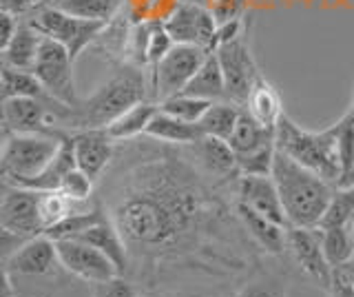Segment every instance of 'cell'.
Listing matches in <instances>:
<instances>
[{
    "label": "cell",
    "mask_w": 354,
    "mask_h": 297,
    "mask_svg": "<svg viewBox=\"0 0 354 297\" xmlns=\"http://www.w3.org/2000/svg\"><path fill=\"white\" fill-rule=\"evenodd\" d=\"M118 142L97 197L129 249V280L175 286L182 280H235L263 269L266 253L237 215V182L202 169L188 147ZM166 286V289H169Z\"/></svg>",
    "instance_id": "6da1fadb"
},
{
    "label": "cell",
    "mask_w": 354,
    "mask_h": 297,
    "mask_svg": "<svg viewBox=\"0 0 354 297\" xmlns=\"http://www.w3.org/2000/svg\"><path fill=\"white\" fill-rule=\"evenodd\" d=\"M153 100L151 98V71L131 62L111 64V73L95 89L82 96L71 107L66 131L80 129H106L131 107Z\"/></svg>",
    "instance_id": "7a4b0ae2"
},
{
    "label": "cell",
    "mask_w": 354,
    "mask_h": 297,
    "mask_svg": "<svg viewBox=\"0 0 354 297\" xmlns=\"http://www.w3.org/2000/svg\"><path fill=\"white\" fill-rule=\"evenodd\" d=\"M272 180L281 195L288 226L317 228L337 184L324 180L319 173L306 169L279 149L274 156Z\"/></svg>",
    "instance_id": "3957f363"
},
{
    "label": "cell",
    "mask_w": 354,
    "mask_h": 297,
    "mask_svg": "<svg viewBox=\"0 0 354 297\" xmlns=\"http://www.w3.org/2000/svg\"><path fill=\"white\" fill-rule=\"evenodd\" d=\"M337 140H339V120L321 131H310L299 127L292 118H288L283 114L274 131L277 149L283 151L292 160H297L299 164H304L306 169L319 173L324 180L339 186L343 171H341Z\"/></svg>",
    "instance_id": "277c9868"
},
{
    "label": "cell",
    "mask_w": 354,
    "mask_h": 297,
    "mask_svg": "<svg viewBox=\"0 0 354 297\" xmlns=\"http://www.w3.org/2000/svg\"><path fill=\"white\" fill-rule=\"evenodd\" d=\"M69 273L64 271L55 240L49 235H36L27 240L18 251L3 260V280L11 284L40 282L49 297L66 282Z\"/></svg>",
    "instance_id": "5b68a950"
},
{
    "label": "cell",
    "mask_w": 354,
    "mask_h": 297,
    "mask_svg": "<svg viewBox=\"0 0 354 297\" xmlns=\"http://www.w3.org/2000/svg\"><path fill=\"white\" fill-rule=\"evenodd\" d=\"M62 134L64 131L3 136V153H0L3 182L20 186L40 175L58 153Z\"/></svg>",
    "instance_id": "8992f818"
},
{
    "label": "cell",
    "mask_w": 354,
    "mask_h": 297,
    "mask_svg": "<svg viewBox=\"0 0 354 297\" xmlns=\"http://www.w3.org/2000/svg\"><path fill=\"white\" fill-rule=\"evenodd\" d=\"M27 23L38 31L42 38L58 40L66 47L71 58L77 60L104 31V23H93V20H82L71 14L62 12L60 7H33L27 18Z\"/></svg>",
    "instance_id": "52a82bcc"
},
{
    "label": "cell",
    "mask_w": 354,
    "mask_h": 297,
    "mask_svg": "<svg viewBox=\"0 0 354 297\" xmlns=\"http://www.w3.org/2000/svg\"><path fill=\"white\" fill-rule=\"evenodd\" d=\"M210 51L195 45H175L151 71V98L153 102H164L182 93L202 67Z\"/></svg>",
    "instance_id": "ba28073f"
},
{
    "label": "cell",
    "mask_w": 354,
    "mask_h": 297,
    "mask_svg": "<svg viewBox=\"0 0 354 297\" xmlns=\"http://www.w3.org/2000/svg\"><path fill=\"white\" fill-rule=\"evenodd\" d=\"M215 53L221 64V71H224L228 100L239 107H246L254 82L263 75L259 71L257 60L252 56L248 34L243 31L241 36L224 42V45H219L215 49Z\"/></svg>",
    "instance_id": "9c48e42d"
},
{
    "label": "cell",
    "mask_w": 354,
    "mask_h": 297,
    "mask_svg": "<svg viewBox=\"0 0 354 297\" xmlns=\"http://www.w3.org/2000/svg\"><path fill=\"white\" fill-rule=\"evenodd\" d=\"M73 64L75 60L71 58V53L66 51L64 45H60L58 40L42 38L38 60L33 64V73H36V78L44 87V91L58 102L69 107H75L82 98L75 87Z\"/></svg>",
    "instance_id": "30bf717a"
},
{
    "label": "cell",
    "mask_w": 354,
    "mask_h": 297,
    "mask_svg": "<svg viewBox=\"0 0 354 297\" xmlns=\"http://www.w3.org/2000/svg\"><path fill=\"white\" fill-rule=\"evenodd\" d=\"M286 255L290 258L292 267L304 275V278L319 286L321 291H330L332 280H335V269L321 246L319 228H301V226H288L286 235Z\"/></svg>",
    "instance_id": "8fae6325"
},
{
    "label": "cell",
    "mask_w": 354,
    "mask_h": 297,
    "mask_svg": "<svg viewBox=\"0 0 354 297\" xmlns=\"http://www.w3.org/2000/svg\"><path fill=\"white\" fill-rule=\"evenodd\" d=\"M0 233L31 240L44 233L40 219V191L3 182L0 195Z\"/></svg>",
    "instance_id": "7c38bea8"
},
{
    "label": "cell",
    "mask_w": 354,
    "mask_h": 297,
    "mask_svg": "<svg viewBox=\"0 0 354 297\" xmlns=\"http://www.w3.org/2000/svg\"><path fill=\"white\" fill-rule=\"evenodd\" d=\"M164 29L169 31L175 45H195L206 51H215L217 20L210 9L193 3H180L175 12L164 20Z\"/></svg>",
    "instance_id": "4fadbf2b"
},
{
    "label": "cell",
    "mask_w": 354,
    "mask_h": 297,
    "mask_svg": "<svg viewBox=\"0 0 354 297\" xmlns=\"http://www.w3.org/2000/svg\"><path fill=\"white\" fill-rule=\"evenodd\" d=\"M55 249H58L64 271L75 280H82L86 284H100L120 275L118 267L102 251H97L82 240H55Z\"/></svg>",
    "instance_id": "5bb4252c"
},
{
    "label": "cell",
    "mask_w": 354,
    "mask_h": 297,
    "mask_svg": "<svg viewBox=\"0 0 354 297\" xmlns=\"http://www.w3.org/2000/svg\"><path fill=\"white\" fill-rule=\"evenodd\" d=\"M75 162L95 184L104 178V173L113 164L118 142L109 136L106 129H80L71 131Z\"/></svg>",
    "instance_id": "9a60e30c"
},
{
    "label": "cell",
    "mask_w": 354,
    "mask_h": 297,
    "mask_svg": "<svg viewBox=\"0 0 354 297\" xmlns=\"http://www.w3.org/2000/svg\"><path fill=\"white\" fill-rule=\"evenodd\" d=\"M237 202L246 204L259 215L288 226V217L281 204V195L272 175H241L237 180Z\"/></svg>",
    "instance_id": "2e32d148"
},
{
    "label": "cell",
    "mask_w": 354,
    "mask_h": 297,
    "mask_svg": "<svg viewBox=\"0 0 354 297\" xmlns=\"http://www.w3.org/2000/svg\"><path fill=\"white\" fill-rule=\"evenodd\" d=\"M197 162L202 164V169L210 173L213 178L221 182H237L241 178L237 156L232 147L228 145V140L204 136L202 140H197L195 145H191Z\"/></svg>",
    "instance_id": "e0dca14e"
},
{
    "label": "cell",
    "mask_w": 354,
    "mask_h": 297,
    "mask_svg": "<svg viewBox=\"0 0 354 297\" xmlns=\"http://www.w3.org/2000/svg\"><path fill=\"white\" fill-rule=\"evenodd\" d=\"M75 240H82V242H86V244L95 246L97 251H102L104 255L118 267L122 278H129L131 260H129L127 242H124V237H122L115 222L109 217V213L100 219V222H95L93 226H88L84 233H80Z\"/></svg>",
    "instance_id": "ac0fdd59"
},
{
    "label": "cell",
    "mask_w": 354,
    "mask_h": 297,
    "mask_svg": "<svg viewBox=\"0 0 354 297\" xmlns=\"http://www.w3.org/2000/svg\"><path fill=\"white\" fill-rule=\"evenodd\" d=\"M237 215L241 219V224L246 226L248 235L254 240L266 255L268 258H281L286 255V235H288V226H281L272 222V219L259 215L257 211H252L246 204L237 202Z\"/></svg>",
    "instance_id": "d6986e66"
},
{
    "label": "cell",
    "mask_w": 354,
    "mask_h": 297,
    "mask_svg": "<svg viewBox=\"0 0 354 297\" xmlns=\"http://www.w3.org/2000/svg\"><path fill=\"white\" fill-rule=\"evenodd\" d=\"M40 45H42V36L27 20H22L14 40L3 49V67L33 71V64H36L40 53Z\"/></svg>",
    "instance_id": "ffe728a7"
},
{
    "label": "cell",
    "mask_w": 354,
    "mask_h": 297,
    "mask_svg": "<svg viewBox=\"0 0 354 297\" xmlns=\"http://www.w3.org/2000/svg\"><path fill=\"white\" fill-rule=\"evenodd\" d=\"M246 111L261 123L263 127L268 129H277L279 120L283 118V100L279 91L274 89V84L270 80H266V75L254 82L252 91L248 96V102H246Z\"/></svg>",
    "instance_id": "44dd1931"
},
{
    "label": "cell",
    "mask_w": 354,
    "mask_h": 297,
    "mask_svg": "<svg viewBox=\"0 0 354 297\" xmlns=\"http://www.w3.org/2000/svg\"><path fill=\"white\" fill-rule=\"evenodd\" d=\"M153 140H160L166 142V145H177V147H188V145H195L197 140H202L204 134L199 125L193 123H186V120H180L166 111L155 114V118L151 120V125L147 129V134Z\"/></svg>",
    "instance_id": "7402d4cb"
},
{
    "label": "cell",
    "mask_w": 354,
    "mask_h": 297,
    "mask_svg": "<svg viewBox=\"0 0 354 297\" xmlns=\"http://www.w3.org/2000/svg\"><path fill=\"white\" fill-rule=\"evenodd\" d=\"M182 93L202 98L208 102H219V100H228L226 96V80H224V71H221V64L217 60V53H208L202 67L197 69L193 75V80L186 84V89Z\"/></svg>",
    "instance_id": "603a6c76"
},
{
    "label": "cell",
    "mask_w": 354,
    "mask_h": 297,
    "mask_svg": "<svg viewBox=\"0 0 354 297\" xmlns=\"http://www.w3.org/2000/svg\"><path fill=\"white\" fill-rule=\"evenodd\" d=\"M158 111H160V105L153 102V100H147V102H140L136 107H131L129 111H124L106 127L109 136L113 138L115 142L136 140V138L147 134L151 120L155 118V114H158Z\"/></svg>",
    "instance_id": "cb8c5ba5"
},
{
    "label": "cell",
    "mask_w": 354,
    "mask_h": 297,
    "mask_svg": "<svg viewBox=\"0 0 354 297\" xmlns=\"http://www.w3.org/2000/svg\"><path fill=\"white\" fill-rule=\"evenodd\" d=\"M274 131L277 129H268L261 123H257V120L241 107V114L228 138V145L235 151V156H246V153L268 145V142H274Z\"/></svg>",
    "instance_id": "d4e9b609"
},
{
    "label": "cell",
    "mask_w": 354,
    "mask_h": 297,
    "mask_svg": "<svg viewBox=\"0 0 354 297\" xmlns=\"http://www.w3.org/2000/svg\"><path fill=\"white\" fill-rule=\"evenodd\" d=\"M55 7L75 18L106 25L127 7V0H60Z\"/></svg>",
    "instance_id": "484cf974"
},
{
    "label": "cell",
    "mask_w": 354,
    "mask_h": 297,
    "mask_svg": "<svg viewBox=\"0 0 354 297\" xmlns=\"http://www.w3.org/2000/svg\"><path fill=\"white\" fill-rule=\"evenodd\" d=\"M239 114H241V107L230 102V100L213 102L208 107V111L204 114V118L199 120V129H202L204 136L228 140L232 129H235V125H237Z\"/></svg>",
    "instance_id": "4316f807"
},
{
    "label": "cell",
    "mask_w": 354,
    "mask_h": 297,
    "mask_svg": "<svg viewBox=\"0 0 354 297\" xmlns=\"http://www.w3.org/2000/svg\"><path fill=\"white\" fill-rule=\"evenodd\" d=\"M321 246L330 262L332 269H341L354 258V237L350 226H337V228H319Z\"/></svg>",
    "instance_id": "83f0119b"
},
{
    "label": "cell",
    "mask_w": 354,
    "mask_h": 297,
    "mask_svg": "<svg viewBox=\"0 0 354 297\" xmlns=\"http://www.w3.org/2000/svg\"><path fill=\"white\" fill-rule=\"evenodd\" d=\"M232 297H288L286 278L263 267L243 280Z\"/></svg>",
    "instance_id": "f1b7e54d"
},
{
    "label": "cell",
    "mask_w": 354,
    "mask_h": 297,
    "mask_svg": "<svg viewBox=\"0 0 354 297\" xmlns=\"http://www.w3.org/2000/svg\"><path fill=\"white\" fill-rule=\"evenodd\" d=\"M0 78H3V100L5 98H49L33 71L3 67Z\"/></svg>",
    "instance_id": "f546056e"
},
{
    "label": "cell",
    "mask_w": 354,
    "mask_h": 297,
    "mask_svg": "<svg viewBox=\"0 0 354 297\" xmlns=\"http://www.w3.org/2000/svg\"><path fill=\"white\" fill-rule=\"evenodd\" d=\"M354 217V186H337L317 228L350 226Z\"/></svg>",
    "instance_id": "4dcf8cb0"
},
{
    "label": "cell",
    "mask_w": 354,
    "mask_h": 297,
    "mask_svg": "<svg viewBox=\"0 0 354 297\" xmlns=\"http://www.w3.org/2000/svg\"><path fill=\"white\" fill-rule=\"evenodd\" d=\"M86 204L69 200V197H66L62 191H44V193H40V219H42L44 231H49L51 226L60 224L64 217H69L71 213L77 211V208H82Z\"/></svg>",
    "instance_id": "1f68e13d"
},
{
    "label": "cell",
    "mask_w": 354,
    "mask_h": 297,
    "mask_svg": "<svg viewBox=\"0 0 354 297\" xmlns=\"http://www.w3.org/2000/svg\"><path fill=\"white\" fill-rule=\"evenodd\" d=\"M213 102L202 100V98H195V96H188V93H177L169 100L160 102V109L166 114H171L180 120H186V123H193L199 125V120L204 118V114L208 111V107Z\"/></svg>",
    "instance_id": "d6a6232c"
},
{
    "label": "cell",
    "mask_w": 354,
    "mask_h": 297,
    "mask_svg": "<svg viewBox=\"0 0 354 297\" xmlns=\"http://www.w3.org/2000/svg\"><path fill=\"white\" fill-rule=\"evenodd\" d=\"M180 0H127V9L136 23H164Z\"/></svg>",
    "instance_id": "836d02e7"
},
{
    "label": "cell",
    "mask_w": 354,
    "mask_h": 297,
    "mask_svg": "<svg viewBox=\"0 0 354 297\" xmlns=\"http://www.w3.org/2000/svg\"><path fill=\"white\" fill-rule=\"evenodd\" d=\"M337 149H339V160H341V171H343V178H341V184H343L354 173V109H348V111L339 118Z\"/></svg>",
    "instance_id": "e575fe53"
},
{
    "label": "cell",
    "mask_w": 354,
    "mask_h": 297,
    "mask_svg": "<svg viewBox=\"0 0 354 297\" xmlns=\"http://www.w3.org/2000/svg\"><path fill=\"white\" fill-rule=\"evenodd\" d=\"M277 156V142H268L259 149H254L246 156H237L239 173L241 175H272Z\"/></svg>",
    "instance_id": "d590c367"
},
{
    "label": "cell",
    "mask_w": 354,
    "mask_h": 297,
    "mask_svg": "<svg viewBox=\"0 0 354 297\" xmlns=\"http://www.w3.org/2000/svg\"><path fill=\"white\" fill-rule=\"evenodd\" d=\"M95 182L88 178V175L82 171V169H73L66 178L62 180L60 189L69 200L73 202H80V204H86V202H93L95 200Z\"/></svg>",
    "instance_id": "8d00e7d4"
},
{
    "label": "cell",
    "mask_w": 354,
    "mask_h": 297,
    "mask_svg": "<svg viewBox=\"0 0 354 297\" xmlns=\"http://www.w3.org/2000/svg\"><path fill=\"white\" fill-rule=\"evenodd\" d=\"M175 47L173 38L169 36V31L164 29V23H155L151 38H149V47H147V60H149V71L158 67V62Z\"/></svg>",
    "instance_id": "74e56055"
},
{
    "label": "cell",
    "mask_w": 354,
    "mask_h": 297,
    "mask_svg": "<svg viewBox=\"0 0 354 297\" xmlns=\"http://www.w3.org/2000/svg\"><path fill=\"white\" fill-rule=\"evenodd\" d=\"M91 297H140V286L129 278H118L91 284Z\"/></svg>",
    "instance_id": "f35d334b"
},
{
    "label": "cell",
    "mask_w": 354,
    "mask_h": 297,
    "mask_svg": "<svg viewBox=\"0 0 354 297\" xmlns=\"http://www.w3.org/2000/svg\"><path fill=\"white\" fill-rule=\"evenodd\" d=\"M166 293H169V297H228L224 291L208 289V286H202V284H195V286L193 284L169 286V289H166Z\"/></svg>",
    "instance_id": "ab89813d"
},
{
    "label": "cell",
    "mask_w": 354,
    "mask_h": 297,
    "mask_svg": "<svg viewBox=\"0 0 354 297\" xmlns=\"http://www.w3.org/2000/svg\"><path fill=\"white\" fill-rule=\"evenodd\" d=\"M20 23H22V18H18L14 14H7V12H0V51L14 40Z\"/></svg>",
    "instance_id": "60d3db41"
},
{
    "label": "cell",
    "mask_w": 354,
    "mask_h": 297,
    "mask_svg": "<svg viewBox=\"0 0 354 297\" xmlns=\"http://www.w3.org/2000/svg\"><path fill=\"white\" fill-rule=\"evenodd\" d=\"M33 9V0H0V12L14 14L18 18H27Z\"/></svg>",
    "instance_id": "b9f144b4"
},
{
    "label": "cell",
    "mask_w": 354,
    "mask_h": 297,
    "mask_svg": "<svg viewBox=\"0 0 354 297\" xmlns=\"http://www.w3.org/2000/svg\"><path fill=\"white\" fill-rule=\"evenodd\" d=\"M328 295L330 297H354V286L343 278L339 271H335V280H332Z\"/></svg>",
    "instance_id": "7bdbcfd3"
},
{
    "label": "cell",
    "mask_w": 354,
    "mask_h": 297,
    "mask_svg": "<svg viewBox=\"0 0 354 297\" xmlns=\"http://www.w3.org/2000/svg\"><path fill=\"white\" fill-rule=\"evenodd\" d=\"M140 297H169V293H166V289H160V286H142Z\"/></svg>",
    "instance_id": "ee69618b"
},
{
    "label": "cell",
    "mask_w": 354,
    "mask_h": 297,
    "mask_svg": "<svg viewBox=\"0 0 354 297\" xmlns=\"http://www.w3.org/2000/svg\"><path fill=\"white\" fill-rule=\"evenodd\" d=\"M335 271H339L343 278H346L352 286H354V258L346 264V267H341V269H335Z\"/></svg>",
    "instance_id": "f6af8a7d"
},
{
    "label": "cell",
    "mask_w": 354,
    "mask_h": 297,
    "mask_svg": "<svg viewBox=\"0 0 354 297\" xmlns=\"http://www.w3.org/2000/svg\"><path fill=\"white\" fill-rule=\"evenodd\" d=\"M60 0H33V7H55Z\"/></svg>",
    "instance_id": "bcb514c9"
},
{
    "label": "cell",
    "mask_w": 354,
    "mask_h": 297,
    "mask_svg": "<svg viewBox=\"0 0 354 297\" xmlns=\"http://www.w3.org/2000/svg\"><path fill=\"white\" fill-rule=\"evenodd\" d=\"M180 3H193V5H202V7H210V3H213V0H180Z\"/></svg>",
    "instance_id": "7dc6e473"
},
{
    "label": "cell",
    "mask_w": 354,
    "mask_h": 297,
    "mask_svg": "<svg viewBox=\"0 0 354 297\" xmlns=\"http://www.w3.org/2000/svg\"><path fill=\"white\" fill-rule=\"evenodd\" d=\"M341 186H354V173H352V175H350V178H348L346 182H343Z\"/></svg>",
    "instance_id": "c3c4849f"
},
{
    "label": "cell",
    "mask_w": 354,
    "mask_h": 297,
    "mask_svg": "<svg viewBox=\"0 0 354 297\" xmlns=\"http://www.w3.org/2000/svg\"><path fill=\"white\" fill-rule=\"evenodd\" d=\"M3 297H16L14 293H9V291H3Z\"/></svg>",
    "instance_id": "681fc988"
},
{
    "label": "cell",
    "mask_w": 354,
    "mask_h": 297,
    "mask_svg": "<svg viewBox=\"0 0 354 297\" xmlns=\"http://www.w3.org/2000/svg\"><path fill=\"white\" fill-rule=\"evenodd\" d=\"M350 228H352V237H354V217H352V224H350Z\"/></svg>",
    "instance_id": "f907efd6"
},
{
    "label": "cell",
    "mask_w": 354,
    "mask_h": 297,
    "mask_svg": "<svg viewBox=\"0 0 354 297\" xmlns=\"http://www.w3.org/2000/svg\"><path fill=\"white\" fill-rule=\"evenodd\" d=\"M352 109H354V87H352V105H350Z\"/></svg>",
    "instance_id": "816d5d0a"
},
{
    "label": "cell",
    "mask_w": 354,
    "mask_h": 297,
    "mask_svg": "<svg viewBox=\"0 0 354 297\" xmlns=\"http://www.w3.org/2000/svg\"><path fill=\"white\" fill-rule=\"evenodd\" d=\"M350 109H352V107H350Z\"/></svg>",
    "instance_id": "f5cc1de1"
}]
</instances>
